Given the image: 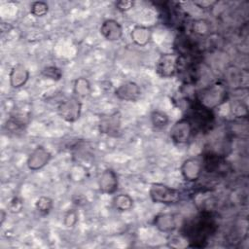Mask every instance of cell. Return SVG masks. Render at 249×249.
Listing matches in <instances>:
<instances>
[{"label":"cell","instance_id":"cell-13","mask_svg":"<svg viewBox=\"0 0 249 249\" xmlns=\"http://www.w3.org/2000/svg\"><path fill=\"white\" fill-rule=\"evenodd\" d=\"M101 35L108 41H118L123 36V26L114 18L105 19L100 25Z\"/></svg>","mask_w":249,"mask_h":249},{"label":"cell","instance_id":"cell-1","mask_svg":"<svg viewBox=\"0 0 249 249\" xmlns=\"http://www.w3.org/2000/svg\"><path fill=\"white\" fill-rule=\"evenodd\" d=\"M218 223L214 214L208 210H201L193 218L185 221L180 229L181 235L189 246L201 248L216 233Z\"/></svg>","mask_w":249,"mask_h":249},{"label":"cell","instance_id":"cell-25","mask_svg":"<svg viewBox=\"0 0 249 249\" xmlns=\"http://www.w3.org/2000/svg\"><path fill=\"white\" fill-rule=\"evenodd\" d=\"M78 221V214L74 209L69 210L64 216V225L66 227H73Z\"/></svg>","mask_w":249,"mask_h":249},{"label":"cell","instance_id":"cell-9","mask_svg":"<svg viewBox=\"0 0 249 249\" xmlns=\"http://www.w3.org/2000/svg\"><path fill=\"white\" fill-rule=\"evenodd\" d=\"M99 131L109 136H117L121 129V114L114 112L112 114L102 116L99 120Z\"/></svg>","mask_w":249,"mask_h":249},{"label":"cell","instance_id":"cell-4","mask_svg":"<svg viewBox=\"0 0 249 249\" xmlns=\"http://www.w3.org/2000/svg\"><path fill=\"white\" fill-rule=\"evenodd\" d=\"M150 197L155 203L176 204L182 198V194L179 190L168 187L161 183H154L151 185Z\"/></svg>","mask_w":249,"mask_h":249},{"label":"cell","instance_id":"cell-22","mask_svg":"<svg viewBox=\"0 0 249 249\" xmlns=\"http://www.w3.org/2000/svg\"><path fill=\"white\" fill-rule=\"evenodd\" d=\"M192 30L197 35H206L207 33H209L210 24L205 19H197L192 23Z\"/></svg>","mask_w":249,"mask_h":249},{"label":"cell","instance_id":"cell-29","mask_svg":"<svg viewBox=\"0 0 249 249\" xmlns=\"http://www.w3.org/2000/svg\"><path fill=\"white\" fill-rule=\"evenodd\" d=\"M1 214H2V220H1V223H3L4 219H5V213H4V210L1 211Z\"/></svg>","mask_w":249,"mask_h":249},{"label":"cell","instance_id":"cell-6","mask_svg":"<svg viewBox=\"0 0 249 249\" xmlns=\"http://www.w3.org/2000/svg\"><path fill=\"white\" fill-rule=\"evenodd\" d=\"M179 54L176 53H162L156 63V72L160 78H171L177 75Z\"/></svg>","mask_w":249,"mask_h":249},{"label":"cell","instance_id":"cell-16","mask_svg":"<svg viewBox=\"0 0 249 249\" xmlns=\"http://www.w3.org/2000/svg\"><path fill=\"white\" fill-rule=\"evenodd\" d=\"M151 30L143 25H136L130 32V38L134 44L143 47L146 46L151 40Z\"/></svg>","mask_w":249,"mask_h":249},{"label":"cell","instance_id":"cell-19","mask_svg":"<svg viewBox=\"0 0 249 249\" xmlns=\"http://www.w3.org/2000/svg\"><path fill=\"white\" fill-rule=\"evenodd\" d=\"M151 122L154 127L161 129L169 124V117L166 113L157 110L151 114Z\"/></svg>","mask_w":249,"mask_h":249},{"label":"cell","instance_id":"cell-26","mask_svg":"<svg viewBox=\"0 0 249 249\" xmlns=\"http://www.w3.org/2000/svg\"><path fill=\"white\" fill-rule=\"evenodd\" d=\"M134 5L133 1H129V0H123V1H119L116 3V8L121 11V12H126L128 10H130Z\"/></svg>","mask_w":249,"mask_h":249},{"label":"cell","instance_id":"cell-7","mask_svg":"<svg viewBox=\"0 0 249 249\" xmlns=\"http://www.w3.org/2000/svg\"><path fill=\"white\" fill-rule=\"evenodd\" d=\"M82 111V103L77 96H72L61 100L57 106V113L64 121L73 123L76 122Z\"/></svg>","mask_w":249,"mask_h":249},{"label":"cell","instance_id":"cell-20","mask_svg":"<svg viewBox=\"0 0 249 249\" xmlns=\"http://www.w3.org/2000/svg\"><path fill=\"white\" fill-rule=\"evenodd\" d=\"M231 111L235 118H247L248 115V110H247V105L242 102V100H232L231 103Z\"/></svg>","mask_w":249,"mask_h":249},{"label":"cell","instance_id":"cell-8","mask_svg":"<svg viewBox=\"0 0 249 249\" xmlns=\"http://www.w3.org/2000/svg\"><path fill=\"white\" fill-rule=\"evenodd\" d=\"M203 172L201 158H189L181 165V174L188 182H196L200 179Z\"/></svg>","mask_w":249,"mask_h":249},{"label":"cell","instance_id":"cell-14","mask_svg":"<svg viewBox=\"0 0 249 249\" xmlns=\"http://www.w3.org/2000/svg\"><path fill=\"white\" fill-rule=\"evenodd\" d=\"M28 79H29V71L24 65L18 63L12 67L9 74L10 85L12 88L19 89L23 87L27 83Z\"/></svg>","mask_w":249,"mask_h":249},{"label":"cell","instance_id":"cell-15","mask_svg":"<svg viewBox=\"0 0 249 249\" xmlns=\"http://www.w3.org/2000/svg\"><path fill=\"white\" fill-rule=\"evenodd\" d=\"M154 225L163 232H171L177 228L176 217L172 213H160L154 219Z\"/></svg>","mask_w":249,"mask_h":249},{"label":"cell","instance_id":"cell-2","mask_svg":"<svg viewBox=\"0 0 249 249\" xmlns=\"http://www.w3.org/2000/svg\"><path fill=\"white\" fill-rule=\"evenodd\" d=\"M229 89L227 83L216 81L204 87L196 93V101L207 109L213 110L228 100Z\"/></svg>","mask_w":249,"mask_h":249},{"label":"cell","instance_id":"cell-5","mask_svg":"<svg viewBox=\"0 0 249 249\" xmlns=\"http://www.w3.org/2000/svg\"><path fill=\"white\" fill-rule=\"evenodd\" d=\"M194 132H196V130L190 120L187 117H183L171 126L169 136L175 144L181 145L188 143L194 135Z\"/></svg>","mask_w":249,"mask_h":249},{"label":"cell","instance_id":"cell-18","mask_svg":"<svg viewBox=\"0 0 249 249\" xmlns=\"http://www.w3.org/2000/svg\"><path fill=\"white\" fill-rule=\"evenodd\" d=\"M73 90L75 96H77L78 98L88 96L90 93V84L86 78H78L74 82Z\"/></svg>","mask_w":249,"mask_h":249},{"label":"cell","instance_id":"cell-23","mask_svg":"<svg viewBox=\"0 0 249 249\" xmlns=\"http://www.w3.org/2000/svg\"><path fill=\"white\" fill-rule=\"evenodd\" d=\"M49 11V6L44 1H36L31 4L30 12L35 17H43Z\"/></svg>","mask_w":249,"mask_h":249},{"label":"cell","instance_id":"cell-3","mask_svg":"<svg viewBox=\"0 0 249 249\" xmlns=\"http://www.w3.org/2000/svg\"><path fill=\"white\" fill-rule=\"evenodd\" d=\"M196 131L208 132L212 129L215 122L213 110L207 109L194 100L187 107V116Z\"/></svg>","mask_w":249,"mask_h":249},{"label":"cell","instance_id":"cell-11","mask_svg":"<svg viewBox=\"0 0 249 249\" xmlns=\"http://www.w3.org/2000/svg\"><path fill=\"white\" fill-rule=\"evenodd\" d=\"M118 176L113 169L107 168L102 171L98 179V186L101 193L107 195L115 194L118 190Z\"/></svg>","mask_w":249,"mask_h":249},{"label":"cell","instance_id":"cell-17","mask_svg":"<svg viewBox=\"0 0 249 249\" xmlns=\"http://www.w3.org/2000/svg\"><path fill=\"white\" fill-rule=\"evenodd\" d=\"M113 205L119 211H128L132 208L133 199L126 194H120L114 196Z\"/></svg>","mask_w":249,"mask_h":249},{"label":"cell","instance_id":"cell-10","mask_svg":"<svg viewBox=\"0 0 249 249\" xmlns=\"http://www.w3.org/2000/svg\"><path fill=\"white\" fill-rule=\"evenodd\" d=\"M51 160L50 152L42 146L36 147L27 159V166L32 171H37L43 168Z\"/></svg>","mask_w":249,"mask_h":249},{"label":"cell","instance_id":"cell-12","mask_svg":"<svg viewBox=\"0 0 249 249\" xmlns=\"http://www.w3.org/2000/svg\"><path fill=\"white\" fill-rule=\"evenodd\" d=\"M141 94L140 87L134 82H125L124 84L118 87L115 90L117 98L128 102L136 101Z\"/></svg>","mask_w":249,"mask_h":249},{"label":"cell","instance_id":"cell-21","mask_svg":"<svg viewBox=\"0 0 249 249\" xmlns=\"http://www.w3.org/2000/svg\"><path fill=\"white\" fill-rule=\"evenodd\" d=\"M36 209L42 214V215H47L51 212L53 209V200L49 196H40L37 201H36Z\"/></svg>","mask_w":249,"mask_h":249},{"label":"cell","instance_id":"cell-28","mask_svg":"<svg viewBox=\"0 0 249 249\" xmlns=\"http://www.w3.org/2000/svg\"><path fill=\"white\" fill-rule=\"evenodd\" d=\"M22 207V204H21V201L18 200V198H14L13 200H11L10 204H9V209L12 211V212H16V211H19Z\"/></svg>","mask_w":249,"mask_h":249},{"label":"cell","instance_id":"cell-24","mask_svg":"<svg viewBox=\"0 0 249 249\" xmlns=\"http://www.w3.org/2000/svg\"><path fill=\"white\" fill-rule=\"evenodd\" d=\"M42 75L53 81H58L62 77V71L56 66H47L42 70Z\"/></svg>","mask_w":249,"mask_h":249},{"label":"cell","instance_id":"cell-27","mask_svg":"<svg viewBox=\"0 0 249 249\" xmlns=\"http://www.w3.org/2000/svg\"><path fill=\"white\" fill-rule=\"evenodd\" d=\"M193 4L196 7H198L199 9H210V8H213L217 4V1H206V0L194 1Z\"/></svg>","mask_w":249,"mask_h":249}]
</instances>
